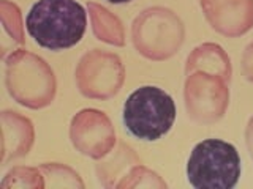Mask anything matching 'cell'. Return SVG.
Here are the masks:
<instances>
[{
    "mask_svg": "<svg viewBox=\"0 0 253 189\" xmlns=\"http://www.w3.org/2000/svg\"><path fill=\"white\" fill-rule=\"evenodd\" d=\"M87 27V13L76 0H38L26 18V29L35 41L49 51L78 44Z\"/></svg>",
    "mask_w": 253,
    "mask_h": 189,
    "instance_id": "obj_1",
    "label": "cell"
},
{
    "mask_svg": "<svg viewBox=\"0 0 253 189\" xmlns=\"http://www.w3.org/2000/svg\"><path fill=\"white\" fill-rule=\"evenodd\" d=\"M176 120V104L171 94L154 85H144L126 98L122 122L133 137L155 142L168 134Z\"/></svg>",
    "mask_w": 253,
    "mask_h": 189,
    "instance_id": "obj_2",
    "label": "cell"
},
{
    "mask_svg": "<svg viewBox=\"0 0 253 189\" xmlns=\"http://www.w3.org/2000/svg\"><path fill=\"white\" fill-rule=\"evenodd\" d=\"M241 173L242 162L236 147L220 139L196 144L187 162V180L196 189H233Z\"/></svg>",
    "mask_w": 253,
    "mask_h": 189,
    "instance_id": "obj_3",
    "label": "cell"
},
{
    "mask_svg": "<svg viewBox=\"0 0 253 189\" xmlns=\"http://www.w3.org/2000/svg\"><path fill=\"white\" fill-rule=\"evenodd\" d=\"M109 3H114V5H121V3H128L131 0H106Z\"/></svg>",
    "mask_w": 253,
    "mask_h": 189,
    "instance_id": "obj_4",
    "label": "cell"
}]
</instances>
